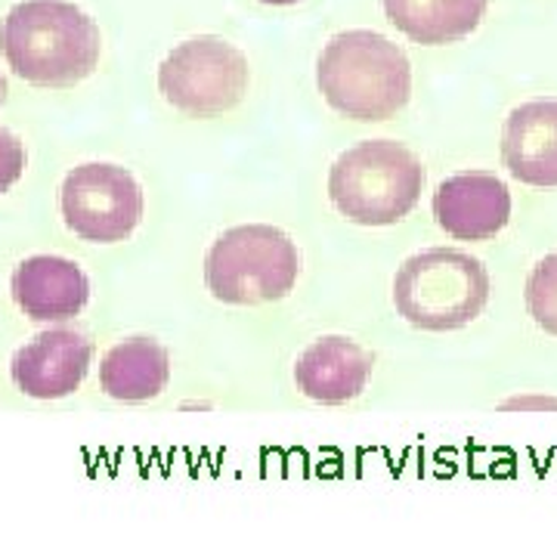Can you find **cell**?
<instances>
[{"mask_svg": "<svg viewBox=\"0 0 557 557\" xmlns=\"http://www.w3.org/2000/svg\"><path fill=\"white\" fill-rule=\"evenodd\" d=\"M0 50L10 69L38 87H72L100 62V28L65 0L16 3L0 25Z\"/></svg>", "mask_w": 557, "mask_h": 557, "instance_id": "obj_1", "label": "cell"}, {"mask_svg": "<svg viewBox=\"0 0 557 557\" xmlns=\"http://www.w3.org/2000/svg\"><path fill=\"white\" fill-rule=\"evenodd\" d=\"M159 90L183 115H223L236 109L248 90V60L223 38L183 40L161 62Z\"/></svg>", "mask_w": 557, "mask_h": 557, "instance_id": "obj_6", "label": "cell"}, {"mask_svg": "<svg viewBox=\"0 0 557 557\" xmlns=\"http://www.w3.org/2000/svg\"><path fill=\"white\" fill-rule=\"evenodd\" d=\"M22 168H25L22 143L10 131L0 127V193H7L22 177Z\"/></svg>", "mask_w": 557, "mask_h": 557, "instance_id": "obj_16", "label": "cell"}, {"mask_svg": "<svg viewBox=\"0 0 557 557\" xmlns=\"http://www.w3.org/2000/svg\"><path fill=\"white\" fill-rule=\"evenodd\" d=\"M94 347L81 332L50 329L28 341L13 357V381L35 399H60L75 394L90 369Z\"/></svg>", "mask_w": 557, "mask_h": 557, "instance_id": "obj_9", "label": "cell"}, {"mask_svg": "<svg viewBox=\"0 0 557 557\" xmlns=\"http://www.w3.org/2000/svg\"><path fill=\"white\" fill-rule=\"evenodd\" d=\"M424 186L421 161L394 139H366L347 149L332 174L329 196L359 226H391L418 205Z\"/></svg>", "mask_w": 557, "mask_h": 557, "instance_id": "obj_3", "label": "cell"}, {"mask_svg": "<svg viewBox=\"0 0 557 557\" xmlns=\"http://www.w3.org/2000/svg\"><path fill=\"white\" fill-rule=\"evenodd\" d=\"M527 307L539 329L557 338V251L545 255L527 278Z\"/></svg>", "mask_w": 557, "mask_h": 557, "instance_id": "obj_15", "label": "cell"}, {"mask_svg": "<svg viewBox=\"0 0 557 557\" xmlns=\"http://www.w3.org/2000/svg\"><path fill=\"white\" fill-rule=\"evenodd\" d=\"M325 102L354 121H387L412 94V65L379 32H344L325 44L317 65Z\"/></svg>", "mask_w": 557, "mask_h": 557, "instance_id": "obj_2", "label": "cell"}, {"mask_svg": "<svg viewBox=\"0 0 557 557\" xmlns=\"http://www.w3.org/2000/svg\"><path fill=\"white\" fill-rule=\"evenodd\" d=\"M7 100V81L0 78V102Z\"/></svg>", "mask_w": 557, "mask_h": 557, "instance_id": "obj_18", "label": "cell"}, {"mask_svg": "<svg viewBox=\"0 0 557 557\" xmlns=\"http://www.w3.org/2000/svg\"><path fill=\"white\" fill-rule=\"evenodd\" d=\"M300 273L295 242L276 226L226 230L205 258V282L223 304L251 307L285 298Z\"/></svg>", "mask_w": 557, "mask_h": 557, "instance_id": "obj_5", "label": "cell"}, {"mask_svg": "<svg viewBox=\"0 0 557 557\" xmlns=\"http://www.w3.org/2000/svg\"><path fill=\"white\" fill-rule=\"evenodd\" d=\"M260 3H270V7H292V3H300V0H260Z\"/></svg>", "mask_w": 557, "mask_h": 557, "instance_id": "obj_17", "label": "cell"}, {"mask_svg": "<svg viewBox=\"0 0 557 557\" xmlns=\"http://www.w3.org/2000/svg\"><path fill=\"white\" fill-rule=\"evenodd\" d=\"M171 359L159 341L131 338L115 344L100 366L102 391L121 403H146L164 391Z\"/></svg>", "mask_w": 557, "mask_h": 557, "instance_id": "obj_13", "label": "cell"}, {"mask_svg": "<svg viewBox=\"0 0 557 557\" xmlns=\"http://www.w3.org/2000/svg\"><path fill=\"white\" fill-rule=\"evenodd\" d=\"M372 362V354H366L357 341L329 335L313 341L300 354L295 362V381L310 399L338 406L362 394Z\"/></svg>", "mask_w": 557, "mask_h": 557, "instance_id": "obj_12", "label": "cell"}, {"mask_svg": "<svg viewBox=\"0 0 557 557\" xmlns=\"http://www.w3.org/2000/svg\"><path fill=\"white\" fill-rule=\"evenodd\" d=\"M387 20L416 44L468 38L486 13V0H381Z\"/></svg>", "mask_w": 557, "mask_h": 557, "instance_id": "obj_14", "label": "cell"}, {"mask_svg": "<svg viewBox=\"0 0 557 557\" xmlns=\"http://www.w3.org/2000/svg\"><path fill=\"white\" fill-rule=\"evenodd\" d=\"M65 226L87 242H121L143 218V193L131 171L115 164H81L60 193Z\"/></svg>", "mask_w": 557, "mask_h": 557, "instance_id": "obj_7", "label": "cell"}, {"mask_svg": "<svg viewBox=\"0 0 557 557\" xmlns=\"http://www.w3.org/2000/svg\"><path fill=\"white\" fill-rule=\"evenodd\" d=\"M434 218L453 239L483 242L498 236L511 218L508 186L486 171L443 180L434 193Z\"/></svg>", "mask_w": 557, "mask_h": 557, "instance_id": "obj_8", "label": "cell"}, {"mask_svg": "<svg viewBox=\"0 0 557 557\" xmlns=\"http://www.w3.org/2000/svg\"><path fill=\"white\" fill-rule=\"evenodd\" d=\"M490 276L483 263L456 248H431L409 258L394 278L399 317L424 332H456L483 313Z\"/></svg>", "mask_w": 557, "mask_h": 557, "instance_id": "obj_4", "label": "cell"}, {"mask_svg": "<svg viewBox=\"0 0 557 557\" xmlns=\"http://www.w3.org/2000/svg\"><path fill=\"white\" fill-rule=\"evenodd\" d=\"M13 298L20 310L35 322H62L78 317L90 298V282L78 263L65 258L22 260L13 273Z\"/></svg>", "mask_w": 557, "mask_h": 557, "instance_id": "obj_11", "label": "cell"}, {"mask_svg": "<svg viewBox=\"0 0 557 557\" xmlns=\"http://www.w3.org/2000/svg\"><path fill=\"white\" fill-rule=\"evenodd\" d=\"M502 161L527 186H557V100L511 109L502 131Z\"/></svg>", "mask_w": 557, "mask_h": 557, "instance_id": "obj_10", "label": "cell"}]
</instances>
